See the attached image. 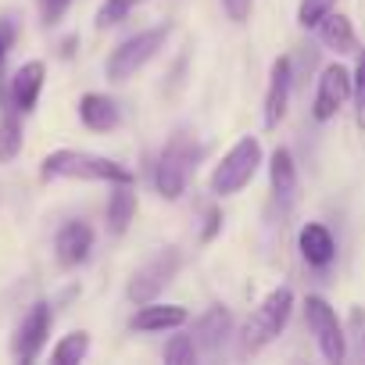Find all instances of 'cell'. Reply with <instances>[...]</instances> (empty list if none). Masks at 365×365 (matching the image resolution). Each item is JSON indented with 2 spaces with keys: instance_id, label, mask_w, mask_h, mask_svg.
I'll list each match as a JSON object with an SVG mask.
<instances>
[{
  "instance_id": "cb8c5ba5",
  "label": "cell",
  "mask_w": 365,
  "mask_h": 365,
  "mask_svg": "<svg viewBox=\"0 0 365 365\" xmlns=\"http://www.w3.org/2000/svg\"><path fill=\"white\" fill-rule=\"evenodd\" d=\"M133 8H136V0H104L101 11H97V29H111V26H118Z\"/></svg>"
},
{
  "instance_id": "484cf974",
  "label": "cell",
  "mask_w": 365,
  "mask_h": 365,
  "mask_svg": "<svg viewBox=\"0 0 365 365\" xmlns=\"http://www.w3.org/2000/svg\"><path fill=\"white\" fill-rule=\"evenodd\" d=\"M68 8H72V0H40V15H43L47 26H58Z\"/></svg>"
},
{
  "instance_id": "83f0119b",
  "label": "cell",
  "mask_w": 365,
  "mask_h": 365,
  "mask_svg": "<svg viewBox=\"0 0 365 365\" xmlns=\"http://www.w3.org/2000/svg\"><path fill=\"white\" fill-rule=\"evenodd\" d=\"M222 8H226V15L233 22H244L251 15V0H222Z\"/></svg>"
},
{
  "instance_id": "3957f363",
  "label": "cell",
  "mask_w": 365,
  "mask_h": 365,
  "mask_svg": "<svg viewBox=\"0 0 365 365\" xmlns=\"http://www.w3.org/2000/svg\"><path fill=\"white\" fill-rule=\"evenodd\" d=\"M258 168H262V143H258V136H240V140L222 154V161H219L215 172H212V194H215V197H233V194H240L247 182L255 179Z\"/></svg>"
},
{
  "instance_id": "8fae6325",
  "label": "cell",
  "mask_w": 365,
  "mask_h": 365,
  "mask_svg": "<svg viewBox=\"0 0 365 365\" xmlns=\"http://www.w3.org/2000/svg\"><path fill=\"white\" fill-rule=\"evenodd\" d=\"M43 83H47V65H43L40 58L15 68V76H11V83H8V97L15 101V108H19L22 115L36 111L40 93H43Z\"/></svg>"
},
{
  "instance_id": "5bb4252c",
  "label": "cell",
  "mask_w": 365,
  "mask_h": 365,
  "mask_svg": "<svg viewBox=\"0 0 365 365\" xmlns=\"http://www.w3.org/2000/svg\"><path fill=\"white\" fill-rule=\"evenodd\" d=\"M297 251H301V258H304L308 265L326 269V265L336 258V240H333L329 226H322V222H304L301 233H297Z\"/></svg>"
},
{
  "instance_id": "d4e9b609",
  "label": "cell",
  "mask_w": 365,
  "mask_h": 365,
  "mask_svg": "<svg viewBox=\"0 0 365 365\" xmlns=\"http://www.w3.org/2000/svg\"><path fill=\"white\" fill-rule=\"evenodd\" d=\"M354 93H351V101H354V111H358V125L365 129V51L358 54V65H354Z\"/></svg>"
},
{
  "instance_id": "8992f818",
  "label": "cell",
  "mask_w": 365,
  "mask_h": 365,
  "mask_svg": "<svg viewBox=\"0 0 365 365\" xmlns=\"http://www.w3.org/2000/svg\"><path fill=\"white\" fill-rule=\"evenodd\" d=\"M304 319H308V329H312V336H315L322 358L333 361V365H340V361L347 358V336H344V326H340V319H336V308H333L326 297L308 294V297H304Z\"/></svg>"
},
{
  "instance_id": "603a6c76",
  "label": "cell",
  "mask_w": 365,
  "mask_h": 365,
  "mask_svg": "<svg viewBox=\"0 0 365 365\" xmlns=\"http://www.w3.org/2000/svg\"><path fill=\"white\" fill-rule=\"evenodd\" d=\"M333 4H336V0H301V8H297V26L315 29V26L333 11Z\"/></svg>"
},
{
  "instance_id": "ac0fdd59",
  "label": "cell",
  "mask_w": 365,
  "mask_h": 365,
  "mask_svg": "<svg viewBox=\"0 0 365 365\" xmlns=\"http://www.w3.org/2000/svg\"><path fill=\"white\" fill-rule=\"evenodd\" d=\"M315 29H319V40H322L329 51H336V54H354V51H358L354 26H351V19H347V15L329 11V15H326Z\"/></svg>"
},
{
  "instance_id": "5b68a950",
  "label": "cell",
  "mask_w": 365,
  "mask_h": 365,
  "mask_svg": "<svg viewBox=\"0 0 365 365\" xmlns=\"http://www.w3.org/2000/svg\"><path fill=\"white\" fill-rule=\"evenodd\" d=\"M168 26H154V29H140L136 36H129V40H122L115 51H111V58H108V65H104V72H108V79L111 83H125V79H133L161 47H165V40H168Z\"/></svg>"
},
{
  "instance_id": "277c9868",
  "label": "cell",
  "mask_w": 365,
  "mask_h": 365,
  "mask_svg": "<svg viewBox=\"0 0 365 365\" xmlns=\"http://www.w3.org/2000/svg\"><path fill=\"white\" fill-rule=\"evenodd\" d=\"M290 312H294V290H290V287H276V290L255 308V315H251L247 326H244V354H255V351H262L265 344H272V340L283 333Z\"/></svg>"
},
{
  "instance_id": "e0dca14e",
  "label": "cell",
  "mask_w": 365,
  "mask_h": 365,
  "mask_svg": "<svg viewBox=\"0 0 365 365\" xmlns=\"http://www.w3.org/2000/svg\"><path fill=\"white\" fill-rule=\"evenodd\" d=\"M133 219H136V190H133V182H115V190L108 197V233L122 237Z\"/></svg>"
},
{
  "instance_id": "30bf717a",
  "label": "cell",
  "mask_w": 365,
  "mask_h": 365,
  "mask_svg": "<svg viewBox=\"0 0 365 365\" xmlns=\"http://www.w3.org/2000/svg\"><path fill=\"white\" fill-rule=\"evenodd\" d=\"M90 251H93V230L83 219H72L54 233V258L61 269H79L90 258Z\"/></svg>"
},
{
  "instance_id": "ba28073f",
  "label": "cell",
  "mask_w": 365,
  "mask_h": 365,
  "mask_svg": "<svg viewBox=\"0 0 365 365\" xmlns=\"http://www.w3.org/2000/svg\"><path fill=\"white\" fill-rule=\"evenodd\" d=\"M51 322H54V315H51V304H47V301H36V304L22 315V322L15 326V336H11V354H15V361L29 365V361H36V358L43 354L47 336H51Z\"/></svg>"
},
{
  "instance_id": "f1b7e54d",
  "label": "cell",
  "mask_w": 365,
  "mask_h": 365,
  "mask_svg": "<svg viewBox=\"0 0 365 365\" xmlns=\"http://www.w3.org/2000/svg\"><path fill=\"white\" fill-rule=\"evenodd\" d=\"M219 226H222V212H219V208H212V212H208V219H205V233H201V237H205V240H212V237L219 233Z\"/></svg>"
},
{
  "instance_id": "9c48e42d",
  "label": "cell",
  "mask_w": 365,
  "mask_h": 365,
  "mask_svg": "<svg viewBox=\"0 0 365 365\" xmlns=\"http://www.w3.org/2000/svg\"><path fill=\"white\" fill-rule=\"evenodd\" d=\"M354 93V76L344 68V65H326L322 76H319V90H315V104H312V115L319 122H329Z\"/></svg>"
},
{
  "instance_id": "ffe728a7",
  "label": "cell",
  "mask_w": 365,
  "mask_h": 365,
  "mask_svg": "<svg viewBox=\"0 0 365 365\" xmlns=\"http://www.w3.org/2000/svg\"><path fill=\"white\" fill-rule=\"evenodd\" d=\"M230 326H233V319H230V312L226 308H208L197 322H194V344L197 347H205V351H215L226 336H230Z\"/></svg>"
},
{
  "instance_id": "4fadbf2b",
  "label": "cell",
  "mask_w": 365,
  "mask_h": 365,
  "mask_svg": "<svg viewBox=\"0 0 365 365\" xmlns=\"http://www.w3.org/2000/svg\"><path fill=\"white\" fill-rule=\"evenodd\" d=\"M187 308L182 304H161V301H147V304H136V315L129 319L133 329L140 333H165V329H179L187 326Z\"/></svg>"
},
{
  "instance_id": "7a4b0ae2",
  "label": "cell",
  "mask_w": 365,
  "mask_h": 365,
  "mask_svg": "<svg viewBox=\"0 0 365 365\" xmlns=\"http://www.w3.org/2000/svg\"><path fill=\"white\" fill-rule=\"evenodd\" d=\"M197 158H201V147H197L194 136H187V133H175V136L165 143V150H161V158H158V168H154V187H158V194H161L165 201H179V197H182V190H187V179H190V168H194Z\"/></svg>"
},
{
  "instance_id": "6da1fadb",
  "label": "cell",
  "mask_w": 365,
  "mask_h": 365,
  "mask_svg": "<svg viewBox=\"0 0 365 365\" xmlns=\"http://www.w3.org/2000/svg\"><path fill=\"white\" fill-rule=\"evenodd\" d=\"M40 175L43 179H83V182H133V168H125L122 161L115 158H104V154H90V150H72V147H61V150H51L40 165Z\"/></svg>"
},
{
  "instance_id": "7c38bea8",
  "label": "cell",
  "mask_w": 365,
  "mask_h": 365,
  "mask_svg": "<svg viewBox=\"0 0 365 365\" xmlns=\"http://www.w3.org/2000/svg\"><path fill=\"white\" fill-rule=\"evenodd\" d=\"M290 86H294V65L290 58H276L269 72V90H265V125H279L290 104Z\"/></svg>"
},
{
  "instance_id": "44dd1931",
  "label": "cell",
  "mask_w": 365,
  "mask_h": 365,
  "mask_svg": "<svg viewBox=\"0 0 365 365\" xmlns=\"http://www.w3.org/2000/svg\"><path fill=\"white\" fill-rule=\"evenodd\" d=\"M86 354H90V333H86V329H72V333H65V336L54 344L51 361H54V365H79Z\"/></svg>"
},
{
  "instance_id": "7402d4cb",
  "label": "cell",
  "mask_w": 365,
  "mask_h": 365,
  "mask_svg": "<svg viewBox=\"0 0 365 365\" xmlns=\"http://www.w3.org/2000/svg\"><path fill=\"white\" fill-rule=\"evenodd\" d=\"M165 361H175V365H190V361H197V344H194V336H172L168 344H165Z\"/></svg>"
},
{
  "instance_id": "9a60e30c",
  "label": "cell",
  "mask_w": 365,
  "mask_h": 365,
  "mask_svg": "<svg viewBox=\"0 0 365 365\" xmlns=\"http://www.w3.org/2000/svg\"><path fill=\"white\" fill-rule=\"evenodd\" d=\"M22 150V111L8 97V86L0 83V165L19 158Z\"/></svg>"
},
{
  "instance_id": "d6986e66",
  "label": "cell",
  "mask_w": 365,
  "mask_h": 365,
  "mask_svg": "<svg viewBox=\"0 0 365 365\" xmlns=\"http://www.w3.org/2000/svg\"><path fill=\"white\" fill-rule=\"evenodd\" d=\"M269 182H272L276 197L294 201V194H297V165H294V154L287 147L272 150V158H269Z\"/></svg>"
},
{
  "instance_id": "52a82bcc",
  "label": "cell",
  "mask_w": 365,
  "mask_h": 365,
  "mask_svg": "<svg viewBox=\"0 0 365 365\" xmlns=\"http://www.w3.org/2000/svg\"><path fill=\"white\" fill-rule=\"evenodd\" d=\"M179 265H182V255H179L175 247L158 251L147 265H140V269L133 272V279H129V287H125L129 301H133V304H147V301H154V297L175 279Z\"/></svg>"
},
{
  "instance_id": "4316f807",
  "label": "cell",
  "mask_w": 365,
  "mask_h": 365,
  "mask_svg": "<svg viewBox=\"0 0 365 365\" xmlns=\"http://www.w3.org/2000/svg\"><path fill=\"white\" fill-rule=\"evenodd\" d=\"M11 43H15V22L11 19H0V72H4V61H8Z\"/></svg>"
},
{
  "instance_id": "2e32d148",
  "label": "cell",
  "mask_w": 365,
  "mask_h": 365,
  "mask_svg": "<svg viewBox=\"0 0 365 365\" xmlns=\"http://www.w3.org/2000/svg\"><path fill=\"white\" fill-rule=\"evenodd\" d=\"M79 118L93 133H111L118 125V108L108 93H83L79 97Z\"/></svg>"
}]
</instances>
